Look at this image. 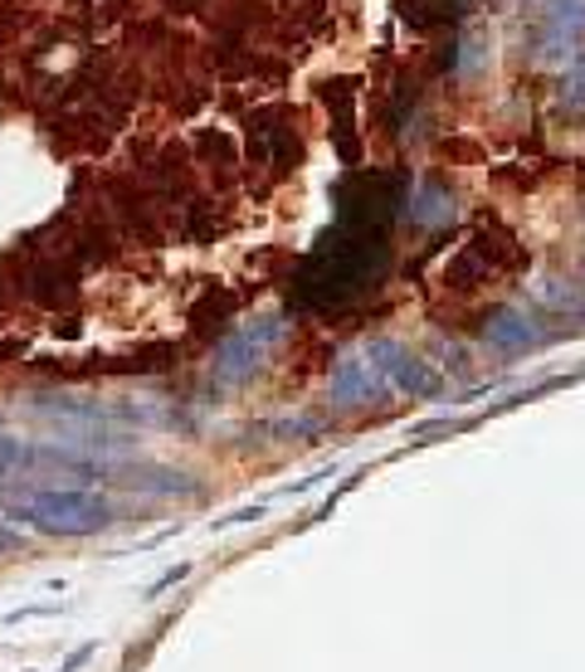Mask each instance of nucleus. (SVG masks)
I'll return each mask as SVG.
<instances>
[{
  "instance_id": "f257e3e1",
  "label": "nucleus",
  "mask_w": 585,
  "mask_h": 672,
  "mask_svg": "<svg viewBox=\"0 0 585 672\" xmlns=\"http://www.w3.org/2000/svg\"><path fill=\"white\" fill-rule=\"evenodd\" d=\"M10 521L44 531V537H98L112 521V503L93 487H35L20 503L5 507Z\"/></svg>"
},
{
  "instance_id": "f03ea898",
  "label": "nucleus",
  "mask_w": 585,
  "mask_h": 672,
  "mask_svg": "<svg viewBox=\"0 0 585 672\" xmlns=\"http://www.w3.org/2000/svg\"><path fill=\"white\" fill-rule=\"evenodd\" d=\"M284 337H288V322L278 312H258V317H250V322H240L216 346V356H210V381L216 385L254 381V375L274 361V351L284 346Z\"/></svg>"
},
{
  "instance_id": "7ed1b4c3",
  "label": "nucleus",
  "mask_w": 585,
  "mask_h": 672,
  "mask_svg": "<svg viewBox=\"0 0 585 672\" xmlns=\"http://www.w3.org/2000/svg\"><path fill=\"white\" fill-rule=\"evenodd\" d=\"M386 395H390V375H386V356H380V337L336 356V366L328 375V400L336 409H362V405L386 400Z\"/></svg>"
},
{
  "instance_id": "20e7f679",
  "label": "nucleus",
  "mask_w": 585,
  "mask_h": 672,
  "mask_svg": "<svg viewBox=\"0 0 585 672\" xmlns=\"http://www.w3.org/2000/svg\"><path fill=\"white\" fill-rule=\"evenodd\" d=\"M585 54V0H551L537 25V59L576 64Z\"/></svg>"
},
{
  "instance_id": "39448f33",
  "label": "nucleus",
  "mask_w": 585,
  "mask_h": 672,
  "mask_svg": "<svg viewBox=\"0 0 585 672\" xmlns=\"http://www.w3.org/2000/svg\"><path fill=\"white\" fill-rule=\"evenodd\" d=\"M380 356H386V375H390V395H410V400H430L439 395V371L420 351H410L396 337H380Z\"/></svg>"
},
{
  "instance_id": "423d86ee",
  "label": "nucleus",
  "mask_w": 585,
  "mask_h": 672,
  "mask_svg": "<svg viewBox=\"0 0 585 672\" xmlns=\"http://www.w3.org/2000/svg\"><path fill=\"white\" fill-rule=\"evenodd\" d=\"M483 341H488L498 356H527V351H537L547 341V327L537 322L527 307H498V312H488V322H483Z\"/></svg>"
},
{
  "instance_id": "0eeeda50",
  "label": "nucleus",
  "mask_w": 585,
  "mask_h": 672,
  "mask_svg": "<svg viewBox=\"0 0 585 672\" xmlns=\"http://www.w3.org/2000/svg\"><path fill=\"white\" fill-rule=\"evenodd\" d=\"M454 214H459V200L449 196V186H439L430 176L410 190V205H405V220L420 224V230H439V224H449Z\"/></svg>"
},
{
  "instance_id": "6e6552de",
  "label": "nucleus",
  "mask_w": 585,
  "mask_h": 672,
  "mask_svg": "<svg viewBox=\"0 0 585 672\" xmlns=\"http://www.w3.org/2000/svg\"><path fill=\"white\" fill-rule=\"evenodd\" d=\"M532 302L542 307L551 317H571V322H585V288L571 278H561V273H542V278L532 283Z\"/></svg>"
},
{
  "instance_id": "1a4fd4ad",
  "label": "nucleus",
  "mask_w": 585,
  "mask_h": 672,
  "mask_svg": "<svg viewBox=\"0 0 585 672\" xmlns=\"http://www.w3.org/2000/svg\"><path fill=\"white\" fill-rule=\"evenodd\" d=\"M108 477L122 483L128 493H190V487H196L181 469H156V463H142V469H118V463H108Z\"/></svg>"
},
{
  "instance_id": "9d476101",
  "label": "nucleus",
  "mask_w": 585,
  "mask_h": 672,
  "mask_svg": "<svg viewBox=\"0 0 585 672\" xmlns=\"http://www.w3.org/2000/svg\"><path fill=\"white\" fill-rule=\"evenodd\" d=\"M561 102L566 108H585V54L576 64H566V78H561Z\"/></svg>"
},
{
  "instance_id": "9b49d317",
  "label": "nucleus",
  "mask_w": 585,
  "mask_h": 672,
  "mask_svg": "<svg viewBox=\"0 0 585 672\" xmlns=\"http://www.w3.org/2000/svg\"><path fill=\"white\" fill-rule=\"evenodd\" d=\"M190 575V565H172V571H162V575H156L152 580V590H146V599H156V595H162V590H172V585H181V580Z\"/></svg>"
},
{
  "instance_id": "f8f14e48",
  "label": "nucleus",
  "mask_w": 585,
  "mask_h": 672,
  "mask_svg": "<svg viewBox=\"0 0 585 672\" xmlns=\"http://www.w3.org/2000/svg\"><path fill=\"white\" fill-rule=\"evenodd\" d=\"M93 653H98V643H78L74 653H69V658H64V663H59V672H78V668H84V663H88V658H93Z\"/></svg>"
},
{
  "instance_id": "ddd939ff",
  "label": "nucleus",
  "mask_w": 585,
  "mask_h": 672,
  "mask_svg": "<svg viewBox=\"0 0 585 672\" xmlns=\"http://www.w3.org/2000/svg\"><path fill=\"white\" fill-rule=\"evenodd\" d=\"M10 551H20V531L0 527V555H10Z\"/></svg>"
}]
</instances>
